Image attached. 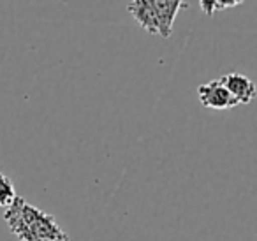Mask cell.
Returning <instances> with one entry per match:
<instances>
[{
    "mask_svg": "<svg viewBox=\"0 0 257 241\" xmlns=\"http://www.w3.org/2000/svg\"><path fill=\"white\" fill-rule=\"evenodd\" d=\"M4 222L20 241H71L53 215L16 197L4 211Z\"/></svg>",
    "mask_w": 257,
    "mask_h": 241,
    "instance_id": "1",
    "label": "cell"
},
{
    "mask_svg": "<svg viewBox=\"0 0 257 241\" xmlns=\"http://www.w3.org/2000/svg\"><path fill=\"white\" fill-rule=\"evenodd\" d=\"M150 6L152 13L155 15L159 25V36L168 39L173 32V25L182 9L189 8L185 0H145Z\"/></svg>",
    "mask_w": 257,
    "mask_h": 241,
    "instance_id": "2",
    "label": "cell"
},
{
    "mask_svg": "<svg viewBox=\"0 0 257 241\" xmlns=\"http://www.w3.org/2000/svg\"><path fill=\"white\" fill-rule=\"evenodd\" d=\"M197 97H199L201 106L208 107V109L224 111L238 106V102L232 99V95L220 83V79H213V81L197 86Z\"/></svg>",
    "mask_w": 257,
    "mask_h": 241,
    "instance_id": "3",
    "label": "cell"
},
{
    "mask_svg": "<svg viewBox=\"0 0 257 241\" xmlns=\"http://www.w3.org/2000/svg\"><path fill=\"white\" fill-rule=\"evenodd\" d=\"M218 79L225 86V90L232 95V99L238 102V106L239 104H250L255 97V85L246 76L238 74V72H229V74H224Z\"/></svg>",
    "mask_w": 257,
    "mask_h": 241,
    "instance_id": "4",
    "label": "cell"
},
{
    "mask_svg": "<svg viewBox=\"0 0 257 241\" xmlns=\"http://www.w3.org/2000/svg\"><path fill=\"white\" fill-rule=\"evenodd\" d=\"M16 197H18V194H16L13 180L6 173L0 171V208H9Z\"/></svg>",
    "mask_w": 257,
    "mask_h": 241,
    "instance_id": "5",
    "label": "cell"
},
{
    "mask_svg": "<svg viewBox=\"0 0 257 241\" xmlns=\"http://www.w3.org/2000/svg\"><path fill=\"white\" fill-rule=\"evenodd\" d=\"M218 0H199V8L201 11L206 16H213L215 13V6H217Z\"/></svg>",
    "mask_w": 257,
    "mask_h": 241,
    "instance_id": "6",
    "label": "cell"
},
{
    "mask_svg": "<svg viewBox=\"0 0 257 241\" xmlns=\"http://www.w3.org/2000/svg\"><path fill=\"white\" fill-rule=\"evenodd\" d=\"M243 0H218L217 6H215V11H225L229 8H236V6L241 4Z\"/></svg>",
    "mask_w": 257,
    "mask_h": 241,
    "instance_id": "7",
    "label": "cell"
}]
</instances>
